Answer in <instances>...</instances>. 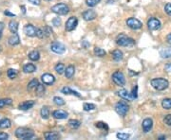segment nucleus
<instances>
[{
	"label": "nucleus",
	"instance_id": "40",
	"mask_svg": "<svg viewBox=\"0 0 171 140\" xmlns=\"http://www.w3.org/2000/svg\"><path fill=\"white\" fill-rule=\"evenodd\" d=\"M84 110L87 111V112H89V111H92L96 108V105L93 104V103H85L84 106H83Z\"/></svg>",
	"mask_w": 171,
	"mask_h": 140
},
{
	"label": "nucleus",
	"instance_id": "12",
	"mask_svg": "<svg viewBox=\"0 0 171 140\" xmlns=\"http://www.w3.org/2000/svg\"><path fill=\"white\" fill-rule=\"evenodd\" d=\"M36 30H37L35 29V27L32 24H28V25L25 26V28H24V32H25L26 35L29 36V37L36 36Z\"/></svg>",
	"mask_w": 171,
	"mask_h": 140
},
{
	"label": "nucleus",
	"instance_id": "52",
	"mask_svg": "<svg viewBox=\"0 0 171 140\" xmlns=\"http://www.w3.org/2000/svg\"><path fill=\"white\" fill-rule=\"evenodd\" d=\"M166 41L169 44H171V33H169L167 36H166Z\"/></svg>",
	"mask_w": 171,
	"mask_h": 140
},
{
	"label": "nucleus",
	"instance_id": "19",
	"mask_svg": "<svg viewBox=\"0 0 171 140\" xmlns=\"http://www.w3.org/2000/svg\"><path fill=\"white\" fill-rule=\"evenodd\" d=\"M33 105H34L33 100H27V101H24L23 103L19 104V109L23 110V111H27V110L31 109L32 107H33Z\"/></svg>",
	"mask_w": 171,
	"mask_h": 140
},
{
	"label": "nucleus",
	"instance_id": "17",
	"mask_svg": "<svg viewBox=\"0 0 171 140\" xmlns=\"http://www.w3.org/2000/svg\"><path fill=\"white\" fill-rule=\"evenodd\" d=\"M44 136L47 140H57L60 138V133L57 132H47L44 133Z\"/></svg>",
	"mask_w": 171,
	"mask_h": 140
},
{
	"label": "nucleus",
	"instance_id": "26",
	"mask_svg": "<svg viewBox=\"0 0 171 140\" xmlns=\"http://www.w3.org/2000/svg\"><path fill=\"white\" fill-rule=\"evenodd\" d=\"M68 126L73 130H76L81 126V122L77 119H70L68 121Z\"/></svg>",
	"mask_w": 171,
	"mask_h": 140
},
{
	"label": "nucleus",
	"instance_id": "58",
	"mask_svg": "<svg viewBox=\"0 0 171 140\" xmlns=\"http://www.w3.org/2000/svg\"><path fill=\"white\" fill-rule=\"evenodd\" d=\"M48 1H51V0H48Z\"/></svg>",
	"mask_w": 171,
	"mask_h": 140
},
{
	"label": "nucleus",
	"instance_id": "49",
	"mask_svg": "<svg viewBox=\"0 0 171 140\" xmlns=\"http://www.w3.org/2000/svg\"><path fill=\"white\" fill-rule=\"evenodd\" d=\"M29 2L30 3H32V4H33V5H36V6H38V5H40V0H29Z\"/></svg>",
	"mask_w": 171,
	"mask_h": 140
},
{
	"label": "nucleus",
	"instance_id": "57",
	"mask_svg": "<svg viewBox=\"0 0 171 140\" xmlns=\"http://www.w3.org/2000/svg\"><path fill=\"white\" fill-rule=\"evenodd\" d=\"M0 39H1V33H0Z\"/></svg>",
	"mask_w": 171,
	"mask_h": 140
},
{
	"label": "nucleus",
	"instance_id": "34",
	"mask_svg": "<svg viewBox=\"0 0 171 140\" xmlns=\"http://www.w3.org/2000/svg\"><path fill=\"white\" fill-rule=\"evenodd\" d=\"M13 103V100L11 99H2L0 100V109L5 107L6 105H11Z\"/></svg>",
	"mask_w": 171,
	"mask_h": 140
},
{
	"label": "nucleus",
	"instance_id": "37",
	"mask_svg": "<svg viewBox=\"0 0 171 140\" xmlns=\"http://www.w3.org/2000/svg\"><path fill=\"white\" fill-rule=\"evenodd\" d=\"M95 126L98 128V129H102V130H106V131H108V126L107 123L105 122H102V121H99V122H96L95 123Z\"/></svg>",
	"mask_w": 171,
	"mask_h": 140
},
{
	"label": "nucleus",
	"instance_id": "39",
	"mask_svg": "<svg viewBox=\"0 0 171 140\" xmlns=\"http://www.w3.org/2000/svg\"><path fill=\"white\" fill-rule=\"evenodd\" d=\"M43 30H44L45 37H50L53 34V30H52V28L50 26H45Z\"/></svg>",
	"mask_w": 171,
	"mask_h": 140
},
{
	"label": "nucleus",
	"instance_id": "54",
	"mask_svg": "<svg viewBox=\"0 0 171 140\" xmlns=\"http://www.w3.org/2000/svg\"><path fill=\"white\" fill-rule=\"evenodd\" d=\"M21 9H22V12H23L24 14H25V13H26V11H25V7H24V6H21Z\"/></svg>",
	"mask_w": 171,
	"mask_h": 140
},
{
	"label": "nucleus",
	"instance_id": "16",
	"mask_svg": "<svg viewBox=\"0 0 171 140\" xmlns=\"http://www.w3.org/2000/svg\"><path fill=\"white\" fill-rule=\"evenodd\" d=\"M68 115V114L64 110H56L53 113V116L56 119H67Z\"/></svg>",
	"mask_w": 171,
	"mask_h": 140
},
{
	"label": "nucleus",
	"instance_id": "6",
	"mask_svg": "<svg viewBox=\"0 0 171 140\" xmlns=\"http://www.w3.org/2000/svg\"><path fill=\"white\" fill-rule=\"evenodd\" d=\"M112 81L118 86H124L126 84L125 75L121 71H116L112 74Z\"/></svg>",
	"mask_w": 171,
	"mask_h": 140
},
{
	"label": "nucleus",
	"instance_id": "15",
	"mask_svg": "<svg viewBox=\"0 0 171 140\" xmlns=\"http://www.w3.org/2000/svg\"><path fill=\"white\" fill-rule=\"evenodd\" d=\"M97 16V13L95 12V11L93 10H88L86 11L84 13H83V18L86 20V21H91V20H94Z\"/></svg>",
	"mask_w": 171,
	"mask_h": 140
},
{
	"label": "nucleus",
	"instance_id": "14",
	"mask_svg": "<svg viewBox=\"0 0 171 140\" xmlns=\"http://www.w3.org/2000/svg\"><path fill=\"white\" fill-rule=\"evenodd\" d=\"M118 95H119L122 99H124V100H128V101H131L132 100H134L133 97H132V95L130 94V93H128V91L126 90V89H121V90L118 92Z\"/></svg>",
	"mask_w": 171,
	"mask_h": 140
},
{
	"label": "nucleus",
	"instance_id": "9",
	"mask_svg": "<svg viewBox=\"0 0 171 140\" xmlns=\"http://www.w3.org/2000/svg\"><path fill=\"white\" fill-rule=\"evenodd\" d=\"M51 49L56 54H63L66 51V46L59 42H53L51 44Z\"/></svg>",
	"mask_w": 171,
	"mask_h": 140
},
{
	"label": "nucleus",
	"instance_id": "45",
	"mask_svg": "<svg viewBox=\"0 0 171 140\" xmlns=\"http://www.w3.org/2000/svg\"><path fill=\"white\" fill-rule=\"evenodd\" d=\"M36 36H37L38 38H40V39L43 38V37H45L43 29H37V30H36Z\"/></svg>",
	"mask_w": 171,
	"mask_h": 140
},
{
	"label": "nucleus",
	"instance_id": "29",
	"mask_svg": "<svg viewBox=\"0 0 171 140\" xmlns=\"http://www.w3.org/2000/svg\"><path fill=\"white\" fill-rule=\"evenodd\" d=\"M29 59L31 61H38L40 59V53L37 50H33L29 53Z\"/></svg>",
	"mask_w": 171,
	"mask_h": 140
},
{
	"label": "nucleus",
	"instance_id": "3",
	"mask_svg": "<svg viewBox=\"0 0 171 140\" xmlns=\"http://www.w3.org/2000/svg\"><path fill=\"white\" fill-rule=\"evenodd\" d=\"M116 43L120 46H132L135 44V40L124 34H121L117 37Z\"/></svg>",
	"mask_w": 171,
	"mask_h": 140
},
{
	"label": "nucleus",
	"instance_id": "18",
	"mask_svg": "<svg viewBox=\"0 0 171 140\" xmlns=\"http://www.w3.org/2000/svg\"><path fill=\"white\" fill-rule=\"evenodd\" d=\"M74 73H75V67L73 65H68L65 70V76L68 80H70L73 76H74Z\"/></svg>",
	"mask_w": 171,
	"mask_h": 140
},
{
	"label": "nucleus",
	"instance_id": "20",
	"mask_svg": "<svg viewBox=\"0 0 171 140\" xmlns=\"http://www.w3.org/2000/svg\"><path fill=\"white\" fill-rule=\"evenodd\" d=\"M61 91H62L63 94H65V95H74V96H76V97H78V98L81 97V95L79 94L78 92H76V91H74V90H72V89L69 88L68 86L64 87Z\"/></svg>",
	"mask_w": 171,
	"mask_h": 140
},
{
	"label": "nucleus",
	"instance_id": "41",
	"mask_svg": "<svg viewBox=\"0 0 171 140\" xmlns=\"http://www.w3.org/2000/svg\"><path fill=\"white\" fill-rule=\"evenodd\" d=\"M53 101H54V103L56 104V105H58V106H63V105H65V100L62 99V98H60V97H55L54 99H53Z\"/></svg>",
	"mask_w": 171,
	"mask_h": 140
},
{
	"label": "nucleus",
	"instance_id": "42",
	"mask_svg": "<svg viewBox=\"0 0 171 140\" xmlns=\"http://www.w3.org/2000/svg\"><path fill=\"white\" fill-rule=\"evenodd\" d=\"M100 1L101 0H86V4L88 7H94L98 3H100Z\"/></svg>",
	"mask_w": 171,
	"mask_h": 140
},
{
	"label": "nucleus",
	"instance_id": "8",
	"mask_svg": "<svg viewBox=\"0 0 171 140\" xmlns=\"http://www.w3.org/2000/svg\"><path fill=\"white\" fill-rule=\"evenodd\" d=\"M127 25H128V28H130L131 30H140L143 27L142 22L140 20L136 19V18H133V17L128 18L127 20Z\"/></svg>",
	"mask_w": 171,
	"mask_h": 140
},
{
	"label": "nucleus",
	"instance_id": "1",
	"mask_svg": "<svg viewBox=\"0 0 171 140\" xmlns=\"http://www.w3.org/2000/svg\"><path fill=\"white\" fill-rule=\"evenodd\" d=\"M15 136L19 139H31L34 136V133L33 131L27 129V128H18L15 131Z\"/></svg>",
	"mask_w": 171,
	"mask_h": 140
},
{
	"label": "nucleus",
	"instance_id": "27",
	"mask_svg": "<svg viewBox=\"0 0 171 140\" xmlns=\"http://www.w3.org/2000/svg\"><path fill=\"white\" fill-rule=\"evenodd\" d=\"M40 114H41V116H42L43 119H48V118H50V110H48V108L47 106L42 107Z\"/></svg>",
	"mask_w": 171,
	"mask_h": 140
},
{
	"label": "nucleus",
	"instance_id": "35",
	"mask_svg": "<svg viewBox=\"0 0 171 140\" xmlns=\"http://www.w3.org/2000/svg\"><path fill=\"white\" fill-rule=\"evenodd\" d=\"M7 76L9 77V79L13 80L17 76V71H16L15 69H9L8 71H7Z\"/></svg>",
	"mask_w": 171,
	"mask_h": 140
},
{
	"label": "nucleus",
	"instance_id": "55",
	"mask_svg": "<svg viewBox=\"0 0 171 140\" xmlns=\"http://www.w3.org/2000/svg\"><path fill=\"white\" fill-rule=\"evenodd\" d=\"M158 139H161V140H163V139H165V136H164V135H162V136L158 137Z\"/></svg>",
	"mask_w": 171,
	"mask_h": 140
},
{
	"label": "nucleus",
	"instance_id": "5",
	"mask_svg": "<svg viewBox=\"0 0 171 140\" xmlns=\"http://www.w3.org/2000/svg\"><path fill=\"white\" fill-rule=\"evenodd\" d=\"M52 12L59 15H66L67 13H68L69 8L64 3H59L52 7Z\"/></svg>",
	"mask_w": 171,
	"mask_h": 140
},
{
	"label": "nucleus",
	"instance_id": "33",
	"mask_svg": "<svg viewBox=\"0 0 171 140\" xmlns=\"http://www.w3.org/2000/svg\"><path fill=\"white\" fill-rule=\"evenodd\" d=\"M94 54L96 55V56H98V57H104V56H106V51L103 49H101V48H96L94 49Z\"/></svg>",
	"mask_w": 171,
	"mask_h": 140
},
{
	"label": "nucleus",
	"instance_id": "24",
	"mask_svg": "<svg viewBox=\"0 0 171 140\" xmlns=\"http://www.w3.org/2000/svg\"><path fill=\"white\" fill-rule=\"evenodd\" d=\"M12 125V122L9 119H3L0 120V129H8Z\"/></svg>",
	"mask_w": 171,
	"mask_h": 140
},
{
	"label": "nucleus",
	"instance_id": "31",
	"mask_svg": "<svg viewBox=\"0 0 171 140\" xmlns=\"http://www.w3.org/2000/svg\"><path fill=\"white\" fill-rule=\"evenodd\" d=\"M65 70H66L65 65H64L62 63H58L55 65V71H56L59 75L63 74V73L65 72Z\"/></svg>",
	"mask_w": 171,
	"mask_h": 140
},
{
	"label": "nucleus",
	"instance_id": "44",
	"mask_svg": "<svg viewBox=\"0 0 171 140\" xmlns=\"http://www.w3.org/2000/svg\"><path fill=\"white\" fill-rule=\"evenodd\" d=\"M131 95H132L133 99H137L138 98V85H135V87L132 89Z\"/></svg>",
	"mask_w": 171,
	"mask_h": 140
},
{
	"label": "nucleus",
	"instance_id": "50",
	"mask_svg": "<svg viewBox=\"0 0 171 140\" xmlns=\"http://www.w3.org/2000/svg\"><path fill=\"white\" fill-rule=\"evenodd\" d=\"M4 14L7 15V16H11V17H14V16H15L14 13H12V12H11L10 11H8V10H6V11L4 12Z\"/></svg>",
	"mask_w": 171,
	"mask_h": 140
},
{
	"label": "nucleus",
	"instance_id": "48",
	"mask_svg": "<svg viewBox=\"0 0 171 140\" xmlns=\"http://www.w3.org/2000/svg\"><path fill=\"white\" fill-rule=\"evenodd\" d=\"M9 138V134L6 133H0V140H7Z\"/></svg>",
	"mask_w": 171,
	"mask_h": 140
},
{
	"label": "nucleus",
	"instance_id": "46",
	"mask_svg": "<svg viewBox=\"0 0 171 140\" xmlns=\"http://www.w3.org/2000/svg\"><path fill=\"white\" fill-rule=\"evenodd\" d=\"M164 12H165L168 15L171 16V3H168V4L165 5V7H164Z\"/></svg>",
	"mask_w": 171,
	"mask_h": 140
},
{
	"label": "nucleus",
	"instance_id": "13",
	"mask_svg": "<svg viewBox=\"0 0 171 140\" xmlns=\"http://www.w3.org/2000/svg\"><path fill=\"white\" fill-rule=\"evenodd\" d=\"M142 127H143V130L144 133L150 132L153 127V120L151 119H145L142 123Z\"/></svg>",
	"mask_w": 171,
	"mask_h": 140
},
{
	"label": "nucleus",
	"instance_id": "47",
	"mask_svg": "<svg viewBox=\"0 0 171 140\" xmlns=\"http://www.w3.org/2000/svg\"><path fill=\"white\" fill-rule=\"evenodd\" d=\"M53 26H55V27H59V26L61 25V20H60V18H58V17L54 18V19L53 20Z\"/></svg>",
	"mask_w": 171,
	"mask_h": 140
},
{
	"label": "nucleus",
	"instance_id": "30",
	"mask_svg": "<svg viewBox=\"0 0 171 140\" xmlns=\"http://www.w3.org/2000/svg\"><path fill=\"white\" fill-rule=\"evenodd\" d=\"M46 89H45V86L43 84H38L37 87L35 88V93H36V95L41 97L44 95V93H45Z\"/></svg>",
	"mask_w": 171,
	"mask_h": 140
},
{
	"label": "nucleus",
	"instance_id": "38",
	"mask_svg": "<svg viewBox=\"0 0 171 140\" xmlns=\"http://www.w3.org/2000/svg\"><path fill=\"white\" fill-rule=\"evenodd\" d=\"M38 84H39V83H38V81H37L36 79H33V80H32V81L29 82L27 88H28V90H32V89H33V88H36Z\"/></svg>",
	"mask_w": 171,
	"mask_h": 140
},
{
	"label": "nucleus",
	"instance_id": "22",
	"mask_svg": "<svg viewBox=\"0 0 171 140\" xmlns=\"http://www.w3.org/2000/svg\"><path fill=\"white\" fill-rule=\"evenodd\" d=\"M111 56H112L113 60L116 61V62H119V61H121V60H123V58H124L123 52H122L121 50H119V49L114 50V51L111 53Z\"/></svg>",
	"mask_w": 171,
	"mask_h": 140
},
{
	"label": "nucleus",
	"instance_id": "4",
	"mask_svg": "<svg viewBox=\"0 0 171 140\" xmlns=\"http://www.w3.org/2000/svg\"><path fill=\"white\" fill-rule=\"evenodd\" d=\"M128 110H129V106L125 101H119L115 105V111L121 116H125L128 114Z\"/></svg>",
	"mask_w": 171,
	"mask_h": 140
},
{
	"label": "nucleus",
	"instance_id": "25",
	"mask_svg": "<svg viewBox=\"0 0 171 140\" xmlns=\"http://www.w3.org/2000/svg\"><path fill=\"white\" fill-rule=\"evenodd\" d=\"M9 30L12 33H16L17 30H18V24H17V22L15 21H11L9 23Z\"/></svg>",
	"mask_w": 171,
	"mask_h": 140
},
{
	"label": "nucleus",
	"instance_id": "32",
	"mask_svg": "<svg viewBox=\"0 0 171 140\" xmlns=\"http://www.w3.org/2000/svg\"><path fill=\"white\" fill-rule=\"evenodd\" d=\"M162 106L165 110H170L171 109V99H164L162 101Z\"/></svg>",
	"mask_w": 171,
	"mask_h": 140
},
{
	"label": "nucleus",
	"instance_id": "51",
	"mask_svg": "<svg viewBox=\"0 0 171 140\" xmlns=\"http://www.w3.org/2000/svg\"><path fill=\"white\" fill-rule=\"evenodd\" d=\"M165 70H166L167 72H170L171 71V63H167L165 65Z\"/></svg>",
	"mask_w": 171,
	"mask_h": 140
},
{
	"label": "nucleus",
	"instance_id": "10",
	"mask_svg": "<svg viewBox=\"0 0 171 140\" xmlns=\"http://www.w3.org/2000/svg\"><path fill=\"white\" fill-rule=\"evenodd\" d=\"M161 21L155 17H152L148 21V27L150 30H158L161 28Z\"/></svg>",
	"mask_w": 171,
	"mask_h": 140
},
{
	"label": "nucleus",
	"instance_id": "56",
	"mask_svg": "<svg viewBox=\"0 0 171 140\" xmlns=\"http://www.w3.org/2000/svg\"><path fill=\"white\" fill-rule=\"evenodd\" d=\"M0 52H1V46H0Z\"/></svg>",
	"mask_w": 171,
	"mask_h": 140
},
{
	"label": "nucleus",
	"instance_id": "43",
	"mask_svg": "<svg viewBox=\"0 0 171 140\" xmlns=\"http://www.w3.org/2000/svg\"><path fill=\"white\" fill-rule=\"evenodd\" d=\"M163 122L167 126H171V114H166L163 119Z\"/></svg>",
	"mask_w": 171,
	"mask_h": 140
},
{
	"label": "nucleus",
	"instance_id": "23",
	"mask_svg": "<svg viewBox=\"0 0 171 140\" xmlns=\"http://www.w3.org/2000/svg\"><path fill=\"white\" fill-rule=\"evenodd\" d=\"M35 70H36V66L33 63H27L23 67V71L25 73H33Z\"/></svg>",
	"mask_w": 171,
	"mask_h": 140
},
{
	"label": "nucleus",
	"instance_id": "21",
	"mask_svg": "<svg viewBox=\"0 0 171 140\" xmlns=\"http://www.w3.org/2000/svg\"><path fill=\"white\" fill-rule=\"evenodd\" d=\"M20 43V38L17 33H13V35L9 38V44L11 45H17Z\"/></svg>",
	"mask_w": 171,
	"mask_h": 140
},
{
	"label": "nucleus",
	"instance_id": "11",
	"mask_svg": "<svg viewBox=\"0 0 171 140\" xmlns=\"http://www.w3.org/2000/svg\"><path fill=\"white\" fill-rule=\"evenodd\" d=\"M41 80H42V82H44V84H47V85H52V84L54 83V82H55L54 76L52 75V74H48V73L43 74L42 77H41Z\"/></svg>",
	"mask_w": 171,
	"mask_h": 140
},
{
	"label": "nucleus",
	"instance_id": "28",
	"mask_svg": "<svg viewBox=\"0 0 171 140\" xmlns=\"http://www.w3.org/2000/svg\"><path fill=\"white\" fill-rule=\"evenodd\" d=\"M160 55L162 58L163 59H168V58H171V49H162L160 51Z\"/></svg>",
	"mask_w": 171,
	"mask_h": 140
},
{
	"label": "nucleus",
	"instance_id": "36",
	"mask_svg": "<svg viewBox=\"0 0 171 140\" xmlns=\"http://www.w3.org/2000/svg\"><path fill=\"white\" fill-rule=\"evenodd\" d=\"M116 136H117L118 139H121V140H128L130 137V134L126 133H118L116 134Z\"/></svg>",
	"mask_w": 171,
	"mask_h": 140
},
{
	"label": "nucleus",
	"instance_id": "7",
	"mask_svg": "<svg viewBox=\"0 0 171 140\" xmlns=\"http://www.w3.org/2000/svg\"><path fill=\"white\" fill-rule=\"evenodd\" d=\"M77 25H78V19L75 16H71L66 22L65 30H66V31H68V32L72 31L73 30H75Z\"/></svg>",
	"mask_w": 171,
	"mask_h": 140
},
{
	"label": "nucleus",
	"instance_id": "53",
	"mask_svg": "<svg viewBox=\"0 0 171 140\" xmlns=\"http://www.w3.org/2000/svg\"><path fill=\"white\" fill-rule=\"evenodd\" d=\"M4 27H5V25H4V23H2V22H0V33L2 32V30H4Z\"/></svg>",
	"mask_w": 171,
	"mask_h": 140
},
{
	"label": "nucleus",
	"instance_id": "2",
	"mask_svg": "<svg viewBox=\"0 0 171 140\" xmlns=\"http://www.w3.org/2000/svg\"><path fill=\"white\" fill-rule=\"evenodd\" d=\"M151 85L153 86V88H155L158 91H163L165 90L168 86H169V82L167 80L163 79V78H157V79H153L151 80Z\"/></svg>",
	"mask_w": 171,
	"mask_h": 140
}]
</instances>
